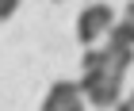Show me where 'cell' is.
<instances>
[{"label":"cell","mask_w":134,"mask_h":111,"mask_svg":"<svg viewBox=\"0 0 134 111\" xmlns=\"http://www.w3.org/2000/svg\"><path fill=\"white\" fill-rule=\"evenodd\" d=\"M15 8H19V0H4V4H0V19H12Z\"/></svg>","instance_id":"obj_5"},{"label":"cell","mask_w":134,"mask_h":111,"mask_svg":"<svg viewBox=\"0 0 134 111\" xmlns=\"http://www.w3.org/2000/svg\"><path fill=\"white\" fill-rule=\"evenodd\" d=\"M84 100L88 96H84L81 81H58V84H50L42 107L46 111H77V107H84Z\"/></svg>","instance_id":"obj_3"},{"label":"cell","mask_w":134,"mask_h":111,"mask_svg":"<svg viewBox=\"0 0 134 111\" xmlns=\"http://www.w3.org/2000/svg\"><path fill=\"white\" fill-rule=\"evenodd\" d=\"M115 15L107 4H88V8L77 15V38L84 42V46H96L100 38H107L111 35V27H115Z\"/></svg>","instance_id":"obj_2"},{"label":"cell","mask_w":134,"mask_h":111,"mask_svg":"<svg viewBox=\"0 0 134 111\" xmlns=\"http://www.w3.org/2000/svg\"><path fill=\"white\" fill-rule=\"evenodd\" d=\"M123 107H126V111H134V92H130V96L123 100Z\"/></svg>","instance_id":"obj_6"},{"label":"cell","mask_w":134,"mask_h":111,"mask_svg":"<svg viewBox=\"0 0 134 111\" xmlns=\"http://www.w3.org/2000/svg\"><path fill=\"white\" fill-rule=\"evenodd\" d=\"M81 88L92 107H111L123 96V73L111 69H81Z\"/></svg>","instance_id":"obj_1"},{"label":"cell","mask_w":134,"mask_h":111,"mask_svg":"<svg viewBox=\"0 0 134 111\" xmlns=\"http://www.w3.org/2000/svg\"><path fill=\"white\" fill-rule=\"evenodd\" d=\"M111 38H123V42H130V46H134V0L123 8V15L115 19V27H111Z\"/></svg>","instance_id":"obj_4"}]
</instances>
